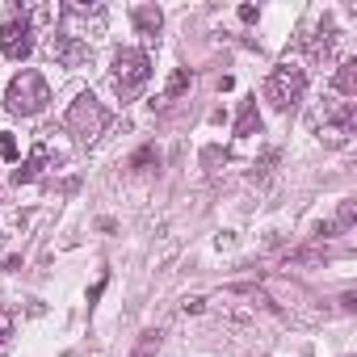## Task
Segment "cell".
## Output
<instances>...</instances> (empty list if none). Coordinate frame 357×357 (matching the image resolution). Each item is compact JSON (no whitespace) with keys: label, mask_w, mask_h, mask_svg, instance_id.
I'll return each mask as SVG.
<instances>
[{"label":"cell","mask_w":357,"mask_h":357,"mask_svg":"<svg viewBox=\"0 0 357 357\" xmlns=\"http://www.w3.org/2000/svg\"><path fill=\"white\" fill-rule=\"evenodd\" d=\"M47 101H51V89H47L43 72H34V68L17 72V76L9 80V89H5V105H9V114H17V118H34V114H43Z\"/></svg>","instance_id":"1"},{"label":"cell","mask_w":357,"mask_h":357,"mask_svg":"<svg viewBox=\"0 0 357 357\" xmlns=\"http://www.w3.org/2000/svg\"><path fill=\"white\" fill-rule=\"evenodd\" d=\"M109 80H114V93H118L122 101L139 97L143 84L151 80V59H147V51H135V47L118 51V55H114V68H109Z\"/></svg>","instance_id":"2"},{"label":"cell","mask_w":357,"mask_h":357,"mask_svg":"<svg viewBox=\"0 0 357 357\" xmlns=\"http://www.w3.org/2000/svg\"><path fill=\"white\" fill-rule=\"evenodd\" d=\"M307 93V72L298 63H278L269 76H265V101L282 114H290Z\"/></svg>","instance_id":"3"},{"label":"cell","mask_w":357,"mask_h":357,"mask_svg":"<svg viewBox=\"0 0 357 357\" xmlns=\"http://www.w3.org/2000/svg\"><path fill=\"white\" fill-rule=\"evenodd\" d=\"M68 130L76 135V143H93L105 126H109V109L93 97V93H80L72 105H68Z\"/></svg>","instance_id":"4"},{"label":"cell","mask_w":357,"mask_h":357,"mask_svg":"<svg viewBox=\"0 0 357 357\" xmlns=\"http://www.w3.org/2000/svg\"><path fill=\"white\" fill-rule=\"evenodd\" d=\"M315 130H319V139H324L328 147H344V143L353 139V130H357V109H353V101H328V105L315 114Z\"/></svg>","instance_id":"5"},{"label":"cell","mask_w":357,"mask_h":357,"mask_svg":"<svg viewBox=\"0 0 357 357\" xmlns=\"http://www.w3.org/2000/svg\"><path fill=\"white\" fill-rule=\"evenodd\" d=\"M0 51H5L9 59H17V63L34 55V26L22 17V9H13L9 22L0 26Z\"/></svg>","instance_id":"6"},{"label":"cell","mask_w":357,"mask_h":357,"mask_svg":"<svg viewBox=\"0 0 357 357\" xmlns=\"http://www.w3.org/2000/svg\"><path fill=\"white\" fill-rule=\"evenodd\" d=\"M51 59L59 63V68H84V63H93V47L80 38V34H51Z\"/></svg>","instance_id":"7"},{"label":"cell","mask_w":357,"mask_h":357,"mask_svg":"<svg viewBox=\"0 0 357 357\" xmlns=\"http://www.w3.org/2000/svg\"><path fill=\"white\" fill-rule=\"evenodd\" d=\"M47 164H51V147H47V143H38V147L30 151V160H26L17 172H13V181H17V185H30V181H38Z\"/></svg>","instance_id":"8"},{"label":"cell","mask_w":357,"mask_h":357,"mask_svg":"<svg viewBox=\"0 0 357 357\" xmlns=\"http://www.w3.org/2000/svg\"><path fill=\"white\" fill-rule=\"evenodd\" d=\"M130 22H135V30L151 43V38L160 34V26H164V13H160L155 5H135V9H130Z\"/></svg>","instance_id":"9"},{"label":"cell","mask_w":357,"mask_h":357,"mask_svg":"<svg viewBox=\"0 0 357 357\" xmlns=\"http://www.w3.org/2000/svg\"><path fill=\"white\" fill-rule=\"evenodd\" d=\"M353 219H357V202H340V211H336L328 223H319L315 236H344V231L353 227Z\"/></svg>","instance_id":"10"},{"label":"cell","mask_w":357,"mask_h":357,"mask_svg":"<svg viewBox=\"0 0 357 357\" xmlns=\"http://www.w3.org/2000/svg\"><path fill=\"white\" fill-rule=\"evenodd\" d=\"M332 89H336V93H344V97H353V93H357V59H344V63L336 68Z\"/></svg>","instance_id":"11"},{"label":"cell","mask_w":357,"mask_h":357,"mask_svg":"<svg viewBox=\"0 0 357 357\" xmlns=\"http://www.w3.org/2000/svg\"><path fill=\"white\" fill-rule=\"evenodd\" d=\"M248 135H261V114H257V97L244 101L240 109V122H236V139H248Z\"/></svg>","instance_id":"12"},{"label":"cell","mask_w":357,"mask_h":357,"mask_svg":"<svg viewBox=\"0 0 357 357\" xmlns=\"http://www.w3.org/2000/svg\"><path fill=\"white\" fill-rule=\"evenodd\" d=\"M190 80H194V76H190V68H176V72L168 76V84H164V97H160V105H164V101H176V97H181V93L190 89Z\"/></svg>","instance_id":"13"},{"label":"cell","mask_w":357,"mask_h":357,"mask_svg":"<svg viewBox=\"0 0 357 357\" xmlns=\"http://www.w3.org/2000/svg\"><path fill=\"white\" fill-rule=\"evenodd\" d=\"M13 328H17V319H13V311H5L0 307V353L9 349V340H13Z\"/></svg>","instance_id":"14"},{"label":"cell","mask_w":357,"mask_h":357,"mask_svg":"<svg viewBox=\"0 0 357 357\" xmlns=\"http://www.w3.org/2000/svg\"><path fill=\"white\" fill-rule=\"evenodd\" d=\"M160 349V332H143V340H139V349H135V357H151Z\"/></svg>","instance_id":"15"},{"label":"cell","mask_w":357,"mask_h":357,"mask_svg":"<svg viewBox=\"0 0 357 357\" xmlns=\"http://www.w3.org/2000/svg\"><path fill=\"white\" fill-rule=\"evenodd\" d=\"M147 164H160V151H155V147H143V151H135V160H130V168H147Z\"/></svg>","instance_id":"16"},{"label":"cell","mask_w":357,"mask_h":357,"mask_svg":"<svg viewBox=\"0 0 357 357\" xmlns=\"http://www.w3.org/2000/svg\"><path fill=\"white\" fill-rule=\"evenodd\" d=\"M0 155H5V160H17V139H13V135H0Z\"/></svg>","instance_id":"17"}]
</instances>
